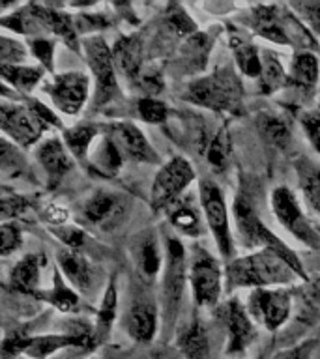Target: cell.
Masks as SVG:
<instances>
[{
    "label": "cell",
    "instance_id": "obj_1",
    "mask_svg": "<svg viewBox=\"0 0 320 359\" xmlns=\"http://www.w3.org/2000/svg\"><path fill=\"white\" fill-rule=\"evenodd\" d=\"M302 271L277 249H257L225 264V292L258 290V288H291L307 283Z\"/></svg>",
    "mask_w": 320,
    "mask_h": 359
},
{
    "label": "cell",
    "instance_id": "obj_2",
    "mask_svg": "<svg viewBox=\"0 0 320 359\" xmlns=\"http://www.w3.org/2000/svg\"><path fill=\"white\" fill-rule=\"evenodd\" d=\"M240 25L253 36L281 47L298 50H319V41L288 4H257L240 17Z\"/></svg>",
    "mask_w": 320,
    "mask_h": 359
},
{
    "label": "cell",
    "instance_id": "obj_3",
    "mask_svg": "<svg viewBox=\"0 0 320 359\" xmlns=\"http://www.w3.org/2000/svg\"><path fill=\"white\" fill-rule=\"evenodd\" d=\"M0 128L2 137L11 140L21 150L36 148L51 129H66L62 126L60 116L49 105L32 95L2 101Z\"/></svg>",
    "mask_w": 320,
    "mask_h": 359
},
{
    "label": "cell",
    "instance_id": "obj_4",
    "mask_svg": "<svg viewBox=\"0 0 320 359\" xmlns=\"http://www.w3.org/2000/svg\"><path fill=\"white\" fill-rule=\"evenodd\" d=\"M244 83L234 67L225 64L218 66L206 75L191 79L185 84L180 100L191 105L201 107L218 114L240 116L246 109Z\"/></svg>",
    "mask_w": 320,
    "mask_h": 359
},
{
    "label": "cell",
    "instance_id": "obj_5",
    "mask_svg": "<svg viewBox=\"0 0 320 359\" xmlns=\"http://www.w3.org/2000/svg\"><path fill=\"white\" fill-rule=\"evenodd\" d=\"M232 226H234L236 243L244 249H277L283 252L286 258H291V262L305 271L300 255H296L294 249L286 245L285 240H281L268 224L264 223L257 208V201L253 198V189L247 184H241L238 193L232 202Z\"/></svg>",
    "mask_w": 320,
    "mask_h": 359
},
{
    "label": "cell",
    "instance_id": "obj_6",
    "mask_svg": "<svg viewBox=\"0 0 320 359\" xmlns=\"http://www.w3.org/2000/svg\"><path fill=\"white\" fill-rule=\"evenodd\" d=\"M187 264H189V257H187L184 243L180 241V236L168 234L165 240V266H163L159 288H157L161 324L168 335H173L178 330L176 325H178V316L182 311L185 286L189 285Z\"/></svg>",
    "mask_w": 320,
    "mask_h": 359
},
{
    "label": "cell",
    "instance_id": "obj_7",
    "mask_svg": "<svg viewBox=\"0 0 320 359\" xmlns=\"http://www.w3.org/2000/svg\"><path fill=\"white\" fill-rule=\"evenodd\" d=\"M196 193L206 219L208 232L212 234L213 243L218 247L219 258L225 260V264L230 262L232 258H236V236L232 226V212L229 210L223 191L215 180L204 176L199 180Z\"/></svg>",
    "mask_w": 320,
    "mask_h": 359
},
{
    "label": "cell",
    "instance_id": "obj_8",
    "mask_svg": "<svg viewBox=\"0 0 320 359\" xmlns=\"http://www.w3.org/2000/svg\"><path fill=\"white\" fill-rule=\"evenodd\" d=\"M83 55L94 79V95H92L94 111H105V107L122 101L112 47H109L105 38L100 34L86 36L83 39Z\"/></svg>",
    "mask_w": 320,
    "mask_h": 359
},
{
    "label": "cell",
    "instance_id": "obj_9",
    "mask_svg": "<svg viewBox=\"0 0 320 359\" xmlns=\"http://www.w3.org/2000/svg\"><path fill=\"white\" fill-rule=\"evenodd\" d=\"M187 277H189L193 303L199 311H213L223 302L225 292V269L221 258L208 251L206 247H191L189 264H187Z\"/></svg>",
    "mask_w": 320,
    "mask_h": 359
},
{
    "label": "cell",
    "instance_id": "obj_10",
    "mask_svg": "<svg viewBox=\"0 0 320 359\" xmlns=\"http://www.w3.org/2000/svg\"><path fill=\"white\" fill-rule=\"evenodd\" d=\"M131 196L114 189H95L84 201L79 202L77 223L83 229L114 232L131 215Z\"/></svg>",
    "mask_w": 320,
    "mask_h": 359
},
{
    "label": "cell",
    "instance_id": "obj_11",
    "mask_svg": "<svg viewBox=\"0 0 320 359\" xmlns=\"http://www.w3.org/2000/svg\"><path fill=\"white\" fill-rule=\"evenodd\" d=\"M174 339L178 353L184 359L227 358V339L213 316L204 318L201 313H193L189 320L176 330Z\"/></svg>",
    "mask_w": 320,
    "mask_h": 359
},
{
    "label": "cell",
    "instance_id": "obj_12",
    "mask_svg": "<svg viewBox=\"0 0 320 359\" xmlns=\"http://www.w3.org/2000/svg\"><path fill=\"white\" fill-rule=\"evenodd\" d=\"M269 208L275 221L311 251H320V226L303 210L298 195L288 185H275L269 193Z\"/></svg>",
    "mask_w": 320,
    "mask_h": 359
},
{
    "label": "cell",
    "instance_id": "obj_13",
    "mask_svg": "<svg viewBox=\"0 0 320 359\" xmlns=\"http://www.w3.org/2000/svg\"><path fill=\"white\" fill-rule=\"evenodd\" d=\"M227 339V358H241L258 339V325L247 313L246 303L230 296L212 311Z\"/></svg>",
    "mask_w": 320,
    "mask_h": 359
},
{
    "label": "cell",
    "instance_id": "obj_14",
    "mask_svg": "<svg viewBox=\"0 0 320 359\" xmlns=\"http://www.w3.org/2000/svg\"><path fill=\"white\" fill-rule=\"evenodd\" d=\"M196 170L193 163L184 156H174L157 168L150 187V208L154 213L167 210L171 204L180 201L189 187L195 184Z\"/></svg>",
    "mask_w": 320,
    "mask_h": 359
},
{
    "label": "cell",
    "instance_id": "obj_15",
    "mask_svg": "<svg viewBox=\"0 0 320 359\" xmlns=\"http://www.w3.org/2000/svg\"><path fill=\"white\" fill-rule=\"evenodd\" d=\"M159 324H161L159 299L152 290V286L137 280V288L122 314L124 331L133 342L150 344L157 337Z\"/></svg>",
    "mask_w": 320,
    "mask_h": 359
},
{
    "label": "cell",
    "instance_id": "obj_16",
    "mask_svg": "<svg viewBox=\"0 0 320 359\" xmlns=\"http://www.w3.org/2000/svg\"><path fill=\"white\" fill-rule=\"evenodd\" d=\"M247 313L262 330L275 333L291 320L294 302L291 288H258L246 297Z\"/></svg>",
    "mask_w": 320,
    "mask_h": 359
},
{
    "label": "cell",
    "instance_id": "obj_17",
    "mask_svg": "<svg viewBox=\"0 0 320 359\" xmlns=\"http://www.w3.org/2000/svg\"><path fill=\"white\" fill-rule=\"evenodd\" d=\"M41 90L49 95L56 111L66 116H79L88 105L90 77L84 72L55 73L49 81L41 84Z\"/></svg>",
    "mask_w": 320,
    "mask_h": 359
},
{
    "label": "cell",
    "instance_id": "obj_18",
    "mask_svg": "<svg viewBox=\"0 0 320 359\" xmlns=\"http://www.w3.org/2000/svg\"><path fill=\"white\" fill-rule=\"evenodd\" d=\"M103 133L116 146L120 156L126 163H140V165H159L161 167V156L146 139L142 129L135 122L129 120H112V122H101Z\"/></svg>",
    "mask_w": 320,
    "mask_h": 359
},
{
    "label": "cell",
    "instance_id": "obj_19",
    "mask_svg": "<svg viewBox=\"0 0 320 359\" xmlns=\"http://www.w3.org/2000/svg\"><path fill=\"white\" fill-rule=\"evenodd\" d=\"M320 79V60L314 50H298L286 66V88L292 94V103L309 105L316 95Z\"/></svg>",
    "mask_w": 320,
    "mask_h": 359
},
{
    "label": "cell",
    "instance_id": "obj_20",
    "mask_svg": "<svg viewBox=\"0 0 320 359\" xmlns=\"http://www.w3.org/2000/svg\"><path fill=\"white\" fill-rule=\"evenodd\" d=\"M129 255L137 271V280L148 286L156 285L165 266V249L161 247L157 230L145 229L137 232L129 243Z\"/></svg>",
    "mask_w": 320,
    "mask_h": 359
},
{
    "label": "cell",
    "instance_id": "obj_21",
    "mask_svg": "<svg viewBox=\"0 0 320 359\" xmlns=\"http://www.w3.org/2000/svg\"><path fill=\"white\" fill-rule=\"evenodd\" d=\"M67 348H92V327L75 324L64 333L27 335L22 342V355L30 359H49Z\"/></svg>",
    "mask_w": 320,
    "mask_h": 359
},
{
    "label": "cell",
    "instance_id": "obj_22",
    "mask_svg": "<svg viewBox=\"0 0 320 359\" xmlns=\"http://www.w3.org/2000/svg\"><path fill=\"white\" fill-rule=\"evenodd\" d=\"M34 157L45 172V184L55 189L67 174L75 168V157L67 150L60 135H49L34 148Z\"/></svg>",
    "mask_w": 320,
    "mask_h": 359
},
{
    "label": "cell",
    "instance_id": "obj_23",
    "mask_svg": "<svg viewBox=\"0 0 320 359\" xmlns=\"http://www.w3.org/2000/svg\"><path fill=\"white\" fill-rule=\"evenodd\" d=\"M165 217L171 229L174 230V234L187 238V240H199L208 232L199 193H193V191L185 193L180 201L171 204L165 210Z\"/></svg>",
    "mask_w": 320,
    "mask_h": 359
},
{
    "label": "cell",
    "instance_id": "obj_24",
    "mask_svg": "<svg viewBox=\"0 0 320 359\" xmlns=\"http://www.w3.org/2000/svg\"><path fill=\"white\" fill-rule=\"evenodd\" d=\"M58 269L64 275V279L72 285V288L79 296H94L98 290V269L83 251H73L62 247L56 252Z\"/></svg>",
    "mask_w": 320,
    "mask_h": 359
},
{
    "label": "cell",
    "instance_id": "obj_25",
    "mask_svg": "<svg viewBox=\"0 0 320 359\" xmlns=\"http://www.w3.org/2000/svg\"><path fill=\"white\" fill-rule=\"evenodd\" d=\"M227 41H229V49L232 53L238 72L249 79L260 77V69H262L260 47L255 45L251 32L241 30L234 25H227Z\"/></svg>",
    "mask_w": 320,
    "mask_h": 359
},
{
    "label": "cell",
    "instance_id": "obj_26",
    "mask_svg": "<svg viewBox=\"0 0 320 359\" xmlns=\"http://www.w3.org/2000/svg\"><path fill=\"white\" fill-rule=\"evenodd\" d=\"M47 266V258L39 252H30L19 258L15 266L11 268L8 285L13 292L22 294V296H32L36 299L41 288V273Z\"/></svg>",
    "mask_w": 320,
    "mask_h": 359
},
{
    "label": "cell",
    "instance_id": "obj_27",
    "mask_svg": "<svg viewBox=\"0 0 320 359\" xmlns=\"http://www.w3.org/2000/svg\"><path fill=\"white\" fill-rule=\"evenodd\" d=\"M112 58L118 73L128 79L129 84L135 83L140 72L145 69V43L139 34H124L112 45Z\"/></svg>",
    "mask_w": 320,
    "mask_h": 359
},
{
    "label": "cell",
    "instance_id": "obj_28",
    "mask_svg": "<svg viewBox=\"0 0 320 359\" xmlns=\"http://www.w3.org/2000/svg\"><path fill=\"white\" fill-rule=\"evenodd\" d=\"M118 303L120 302H118L116 275H112L103 290L98 311H95V320L92 325V350L103 346L111 335L112 325L118 318Z\"/></svg>",
    "mask_w": 320,
    "mask_h": 359
},
{
    "label": "cell",
    "instance_id": "obj_29",
    "mask_svg": "<svg viewBox=\"0 0 320 359\" xmlns=\"http://www.w3.org/2000/svg\"><path fill=\"white\" fill-rule=\"evenodd\" d=\"M255 126L266 144L277 150H288L292 142V118L286 112L260 111L255 118Z\"/></svg>",
    "mask_w": 320,
    "mask_h": 359
},
{
    "label": "cell",
    "instance_id": "obj_30",
    "mask_svg": "<svg viewBox=\"0 0 320 359\" xmlns=\"http://www.w3.org/2000/svg\"><path fill=\"white\" fill-rule=\"evenodd\" d=\"M292 167L296 172L298 187L305 206L320 215V161H314L309 156H296Z\"/></svg>",
    "mask_w": 320,
    "mask_h": 359
},
{
    "label": "cell",
    "instance_id": "obj_31",
    "mask_svg": "<svg viewBox=\"0 0 320 359\" xmlns=\"http://www.w3.org/2000/svg\"><path fill=\"white\" fill-rule=\"evenodd\" d=\"M124 163L126 161L120 156V151L116 150V146L112 144V140L101 129V135L98 137V140H95L88 154L86 167L90 170H94L95 174L103 176V178H111V176H116L120 172Z\"/></svg>",
    "mask_w": 320,
    "mask_h": 359
},
{
    "label": "cell",
    "instance_id": "obj_32",
    "mask_svg": "<svg viewBox=\"0 0 320 359\" xmlns=\"http://www.w3.org/2000/svg\"><path fill=\"white\" fill-rule=\"evenodd\" d=\"M101 135V123L90 122V120H83V122L75 123L72 128H66L62 131V140L67 146V150L72 151V156L75 157V161L86 165L88 154L92 150V146Z\"/></svg>",
    "mask_w": 320,
    "mask_h": 359
},
{
    "label": "cell",
    "instance_id": "obj_33",
    "mask_svg": "<svg viewBox=\"0 0 320 359\" xmlns=\"http://www.w3.org/2000/svg\"><path fill=\"white\" fill-rule=\"evenodd\" d=\"M38 302L49 303L51 307L66 314L79 313L81 309V296L73 290L72 285L64 279V275L58 268L53 269V280H51L49 288H45L36 296Z\"/></svg>",
    "mask_w": 320,
    "mask_h": 359
},
{
    "label": "cell",
    "instance_id": "obj_34",
    "mask_svg": "<svg viewBox=\"0 0 320 359\" xmlns=\"http://www.w3.org/2000/svg\"><path fill=\"white\" fill-rule=\"evenodd\" d=\"M260 60L262 69L257 79V88L260 95H275L286 88V66L281 56L272 49L260 47Z\"/></svg>",
    "mask_w": 320,
    "mask_h": 359
},
{
    "label": "cell",
    "instance_id": "obj_35",
    "mask_svg": "<svg viewBox=\"0 0 320 359\" xmlns=\"http://www.w3.org/2000/svg\"><path fill=\"white\" fill-rule=\"evenodd\" d=\"M0 170L4 180H22V182H36L30 163H28L25 150L13 144L11 140L2 137L0 144Z\"/></svg>",
    "mask_w": 320,
    "mask_h": 359
},
{
    "label": "cell",
    "instance_id": "obj_36",
    "mask_svg": "<svg viewBox=\"0 0 320 359\" xmlns=\"http://www.w3.org/2000/svg\"><path fill=\"white\" fill-rule=\"evenodd\" d=\"M2 81L8 88L15 90L17 95L27 97L45 77V69L41 66H2L0 64Z\"/></svg>",
    "mask_w": 320,
    "mask_h": 359
},
{
    "label": "cell",
    "instance_id": "obj_37",
    "mask_svg": "<svg viewBox=\"0 0 320 359\" xmlns=\"http://www.w3.org/2000/svg\"><path fill=\"white\" fill-rule=\"evenodd\" d=\"M230 154H232V146H230L229 131H227V128H219L212 135V139H210L206 150H204L208 167L212 168L215 174L225 172L229 168Z\"/></svg>",
    "mask_w": 320,
    "mask_h": 359
},
{
    "label": "cell",
    "instance_id": "obj_38",
    "mask_svg": "<svg viewBox=\"0 0 320 359\" xmlns=\"http://www.w3.org/2000/svg\"><path fill=\"white\" fill-rule=\"evenodd\" d=\"M210 50H212V39H208L206 34L195 32L184 39L180 55L184 58L182 62L185 66H189L191 72H196V69H204Z\"/></svg>",
    "mask_w": 320,
    "mask_h": 359
},
{
    "label": "cell",
    "instance_id": "obj_39",
    "mask_svg": "<svg viewBox=\"0 0 320 359\" xmlns=\"http://www.w3.org/2000/svg\"><path fill=\"white\" fill-rule=\"evenodd\" d=\"M163 25L167 28L168 34H174L176 38L185 39L191 34L196 32L195 21L191 19L189 13L180 4H168L163 13Z\"/></svg>",
    "mask_w": 320,
    "mask_h": 359
},
{
    "label": "cell",
    "instance_id": "obj_40",
    "mask_svg": "<svg viewBox=\"0 0 320 359\" xmlns=\"http://www.w3.org/2000/svg\"><path fill=\"white\" fill-rule=\"evenodd\" d=\"M131 88L137 90L140 97H157L165 90V79H163L161 69L154 64H146L145 69L131 84Z\"/></svg>",
    "mask_w": 320,
    "mask_h": 359
},
{
    "label": "cell",
    "instance_id": "obj_41",
    "mask_svg": "<svg viewBox=\"0 0 320 359\" xmlns=\"http://www.w3.org/2000/svg\"><path fill=\"white\" fill-rule=\"evenodd\" d=\"M38 206H34V202L28 196L8 191L4 187L2 193V221H19L27 215L28 212H36Z\"/></svg>",
    "mask_w": 320,
    "mask_h": 359
},
{
    "label": "cell",
    "instance_id": "obj_42",
    "mask_svg": "<svg viewBox=\"0 0 320 359\" xmlns=\"http://www.w3.org/2000/svg\"><path fill=\"white\" fill-rule=\"evenodd\" d=\"M135 109H137V116L150 126H161L167 122L171 114L167 103L157 97H139Z\"/></svg>",
    "mask_w": 320,
    "mask_h": 359
},
{
    "label": "cell",
    "instance_id": "obj_43",
    "mask_svg": "<svg viewBox=\"0 0 320 359\" xmlns=\"http://www.w3.org/2000/svg\"><path fill=\"white\" fill-rule=\"evenodd\" d=\"M30 55L27 45L17 38H11L8 34L0 36V60L2 66H22Z\"/></svg>",
    "mask_w": 320,
    "mask_h": 359
},
{
    "label": "cell",
    "instance_id": "obj_44",
    "mask_svg": "<svg viewBox=\"0 0 320 359\" xmlns=\"http://www.w3.org/2000/svg\"><path fill=\"white\" fill-rule=\"evenodd\" d=\"M28 49L34 58H38L39 66L44 67L49 75H55V50L56 39L55 38H32L28 41Z\"/></svg>",
    "mask_w": 320,
    "mask_h": 359
},
{
    "label": "cell",
    "instance_id": "obj_45",
    "mask_svg": "<svg viewBox=\"0 0 320 359\" xmlns=\"http://www.w3.org/2000/svg\"><path fill=\"white\" fill-rule=\"evenodd\" d=\"M44 223L49 224V229H58V226H66L72 221V212L67 210L64 204L56 201H45L38 204L36 210Z\"/></svg>",
    "mask_w": 320,
    "mask_h": 359
},
{
    "label": "cell",
    "instance_id": "obj_46",
    "mask_svg": "<svg viewBox=\"0 0 320 359\" xmlns=\"http://www.w3.org/2000/svg\"><path fill=\"white\" fill-rule=\"evenodd\" d=\"M22 245V226L19 221H2L0 226V255L8 258Z\"/></svg>",
    "mask_w": 320,
    "mask_h": 359
},
{
    "label": "cell",
    "instance_id": "obj_47",
    "mask_svg": "<svg viewBox=\"0 0 320 359\" xmlns=\"http://www.w3.org/2000/svg\"><path fill=\"white\" fill-rule=\"evenodd\" d=\"M49 232L56 240L62 241V245L66 249H73V251H81L88 240V234L81 224H66V226H58V229H49Z\"/></svg>",
    "mask_w": 320,
    "mask_h": 359
},
{
    "label": "cell",
    "instance_id": "obj_48",
    "mask_svg": "<svg viewBox=\"0 0 320 359\" xmlns=\"http://www.w3.org/2000/svg\"><path fill=\"white\" fill-rule=\"evenodd\" d=\"M292 11L300 17V21L307 27L316 41L320 39V2H291Z\"/></svg>",
    "mask_w": 320,
    "mask_h": 359
},
{
    "label": "cell",
    "instance_id": "obj_49",
    "mask_svg": "<svg viewBox=\"0 0 320 359\" xmlns=\"http://www.w3.org/2000/svg\"><path fill=\"white\" fill-rule=\"evenodd\" d=\"M314 350H316V339H305L294 346L279 350L272 355V359H313Z\"/></svg>",
    "mask_w": 320,
    "mask_h": 359
},
{
    "label": "cell",
    "instance_id": "obj_50",
    "mask_svg": "<svg viewBox=\"0 0 320 359\" xmlns=\"http://www.w3.org/2000/svg\"><path fill=\"white\" fill-rule=\"evenodd\" d=\"M75 27L79 34L94 32V30H105L107 27H111V21H109V15H101V13H77Z\"/></svg>",
    "mask_w": 320,
    "mask_h": 359
},
{
    "label": "cell",
    "instance_id": "obj_51",
    "mask_svg": "<svg viewBox=\"0 0 320 359\" xmlns=\"http://www.w3.org/2000/svg\"><path fill=\"white\" fill-rule=\"evenodd\" d=\"M90 359H131V355L128 352H124V350L109 348V350H101L100 353H95L94 358Z\"/></svg>",
    "mask_w": 320,
    "mask_h": 359
}]
</instances>
